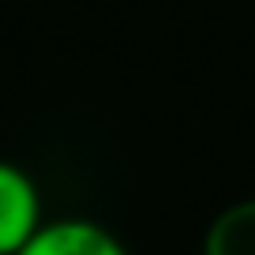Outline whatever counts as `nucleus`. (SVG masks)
Returning a JSON list of instances; mask_svg holds the SVG:
<instances>
[{"label":"nucleus","mask_w":255,"mask_h":255,"mask_svg":"<svg viewBox=\"0 0 255 255\" xmlns=\"http://www.w3.org/2000/svg\"><path fill=\"white\" fill-rule=\"evenodd\" d=\"M19 255H128L113 233L94 222H60L41 229Z\"/></svg>","instance_id":"obj_2"},{"label":"nucleus","mask_w":255,"mask_h":255,"mask_svg":"<svg viewBox=\"0 0 255 255\" xmlns=\"http://www.w3.org/2000/svg\"><path fill=\"white\" fill-rule=\"evenodd\" d=\"M41 207H38V191L26 173H19L15 165L0 169V252L19 255L34 237L41 233L38 225Z\"/></svg>","instance_id":"obj_1"},{"label":"nucleus","mask_w":255,"mask_h":255,"mask_svg":"<svg viewBox=\"0 0 255 255\" xmlns=\"http://www.w3.org/2000/svg\"><path fill=\"white\" fill-rule=\"evenodd\" d=\"M203 255H255V199L233 203L210 222Z\"/></svg>","instance_id":"obj_3"}]
</instances>
